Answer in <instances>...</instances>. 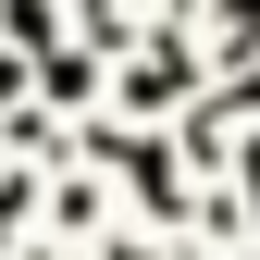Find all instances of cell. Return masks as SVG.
<instances>
[{
	"mask_svg": "<svg viewBox=\"0 0 260 260\" xmlns=\"http://www.w3.org/2000/svg\"><path fill=\"white\" fill-rule=\"evenodd\" d=\"M223 112H260V75H236V87H223Z\"/></svg>",
	"mask_w": 260,
	"mask_h": 260,
	"instance_id": "cell-1",
	"label": "cell"
},
{
	"mask_svg": "<svg viewBox=\"0 0 260 260\" xmlns=\"http://www.w3.org/2000/svg\"><path fill=\"white\" fill-rule=\"evenodd\" d=\"M13 211H25V186H13V174H0V236H13Z\"/></svg>",
	"mask_w": 260,
	"mask_h": 260,
	"instance_id": "cell-2",
	"label": "cell"
},
{
	"mask_svg": "<svg viewBox=\"0 0 260 260\" xmlns=\"http://www.w3.org/2000/svg\"><path fill=\"white\" fill-rule=\"evenodd\" d=\"M236 38H260V0H236Z\"/></svg>",
	"mask_w": 260,
	"mask_h": 260,
	"instance_id": "cell-3",
	"label": "cell"
},
{
	"mask_svg": "<svg viewBox=\"0 0 260 260\" xmlns=\"http://www.w3.org/2000/svg\"><path fill=\"white\" fill-rule=\"evenodd\" d=\"M248 186H260V149H248Z\"/></svg>",
	"mask_w": 260,
	"mask_h": 260,
	"instance_id": "cell-4",
	"label": "cell"
}]
</instances>
